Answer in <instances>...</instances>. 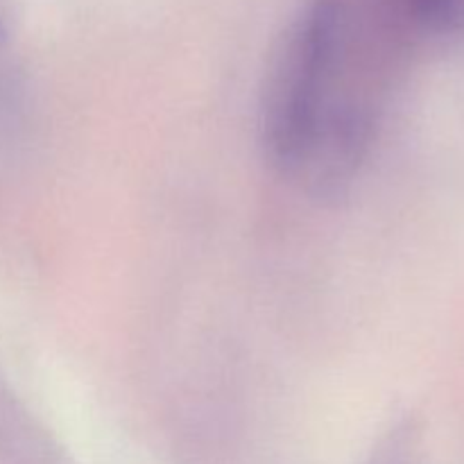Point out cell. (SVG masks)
<instances>
[{"mask_svg":"<svg viewBox=\"0 0 464 464\" xmlns=\"http://www.w3.org/2000/svg\"><path fill=\"white\" fill-rule=\"evenodd\" d=\"M383 91L381 72L353 54L340 5L317 0L267 91L272 159L306 188H340L374 139Z\"/></svg>","mask_w":464,"mask_h":464,"instance_id":"1","label":"cell"},{"mask_svg":"<svg viewBox=\"0 0 464 464\" xmlns=\"http://www.w3.org/2000/svg\"><path fill=\"white\" fill-rule=\"evenodd\" d=\"M415 25L435 32L464 27V0H397Z\"/></svg>","mask_w":464,"mask_h":464,"instance_id":"2","label":"cell"}]
</instances>
